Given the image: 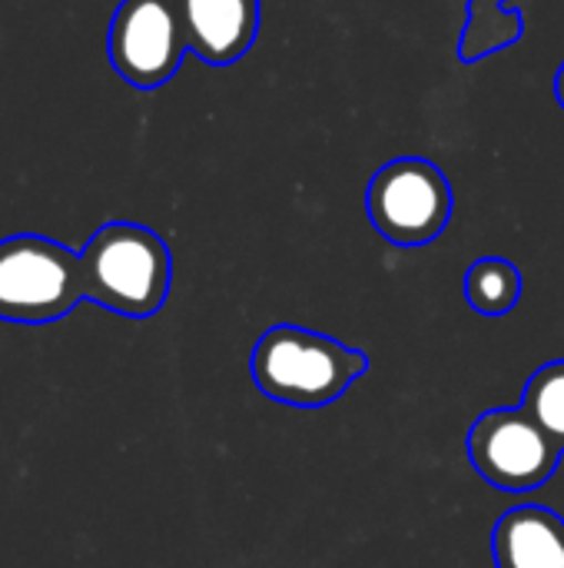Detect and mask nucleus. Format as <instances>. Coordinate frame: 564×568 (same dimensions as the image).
Wrapping results in <instances>:
<instances>
[{
	"mask_svg": "<svg viewBox=\"0 0 564 568\" xmlns=\"http://www.w3.org/2000/svg\"><path fill=\"white\" fill-rule=\"evenodd\" d=\"M249 369L263 396L296 409H319L366 376L369 356L332 336L283 323L259 336Z\"/></svg>",
	"mask_w": 564,
	"mask_h": 568,
	"instance_id": "1",
	"label": "nucleus"
},
{
	"mask_svg": "<svg viewBox=\"0 0 564 568\" xmlns=\"http://www.w3.org/2000/svg\"><path fill=\"white\" fill-rule=\"evenodd\" d=\"M80 270L83 296L130 320L160 313L170 296V246L140 223H103L80 250Z\"/></svg>",
	"mask_w": 564,
	"mask_h": 568,
	"instance_id": "2",
	"label": "nucleus"
},
{
	"mask_svg": "<svg viewBox=\"0 0 564 568\" xmlns=\"http://www.w3.org/2000/svg\"><path fill=\"white\" fill-rule=\"evenodd\" d=\"M80 300H86L80 253L37 233L0 240V320L40 326L66 316Z\"/></svg>",
	"mask_w": 564,
	"mask_h": 568,
	"instance_id": "3",
	"label": "nucleus"
},
{
	"mask_svg": "<svg viewBox=\"0 0 564 568\" xmlns=\"http://www.w3.org/2000/svg\"><path fill=\"white\" fill-rule=\"evenodd\" d=\"M366 213L389 243L425 246L449 226L452 186L435 163L422 156H399L372 176Z\"/></svg>",
	"mask_w": 564,
	"mask_h": 568,
	"instance_id": "4",
	"label": "nucleus"
},
{
	"mask_svg": "<svg viewBox=\"0 0 564 568\" xmlns=\"http://www.w3.org/2000/svg\"><path fill=\"white\" fill-rule=\"evenodd\" d=\"M472 469L499 493L525 496L542 489L562 459V449L539 429L525 409H489L469 429Z\"/></svg>",
	"mask_w": 564,
	"mask_h": 568,
	"instance_id": "5",
	"label": "nucleus"
},
{
	"mask_svg": "<svg viewBox=\"0 0 564 568\" xmlns=\"http://www.w3.org/2000/svg\"><path fill=\"white\" fill-rule=\"evenodd\" d=\"M113 70L136 90L170 83L189 53L176 0H120L106 33Z\"/></svg>",
	"mask_w": 564,
	"mask_h": 568,
	"instance_id": "6",
	"label": "nucleus"
},
{
	"mask_svg": "<svg viewBox=\"0 0 564 568\" xmlns=\"http://www.w3.org/2000/svg\"><path fill=\"white\" fill-rule=\"evenodd\" d=\"M176 10L189 53L213 67L246 57L259 30V0H176Z\"/></svg>",
	"mask_w": 564,
	"mask_h": 568,
	"instance_id": "7",
	"label": "nucleus"
},
{
	"mask_svg": "<svg viewBox=\"0 0 564 568\" xmlns=\"http://www.w3.org/2000/svg\"><path fill=\"white\" fill-rule=\"evenodd\" d=\"M495 568H564V519L545 506L509 509L492 532Z\"/></svg>",
	"mask_w": 564,
	"mask_h": 568,
	"instance_id": "8",
	"label": "nucleus"
},
{
	"mask_svg": "<svg viewBox=\"0 0 564 568\" xmlns=\"http://www.w3.org/2000/svg\"><path fill=\"white\" fill-rule=\"evenodd\" d=\"M465 300L482 316H505L522 300V273L502 256H482L465 273Z\"/></svg>",
	"mask_w": 564,
	"mask_h": 568,
	"instance_id": "9",
	"label": "nucleus"
},
{
	"mask_svg": "<svg viewBox=\"0 0 564 568\" xmlns=\"http://www.w3.org/2000/svg\"><path fill=\"white\" fill-rule=\"evenodd\" d=\"M522 409L564 453V359L542 366L529 379L525 396H522Z\"/></svg>",
	"mask_w": 564,
	"mask_h": 568,
	"instance_id": "10",
	"label": "nucleus"
},
{
	"mask_svg": "<svg viewBox=\"0 0 564 568\" xmlns=\"http://www.w3.org/2000/svg\"><path fill=\"white\" fill-rule=\"evenodd\" d=\"M555 100L562 103L564 110V63L558 67V73H555Z\"/></svg>",
	"mask_w": 564,
	"mask_h": 568,
	"instance_id": "11",
	"label": "nucleus"
}]
</instances>
